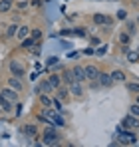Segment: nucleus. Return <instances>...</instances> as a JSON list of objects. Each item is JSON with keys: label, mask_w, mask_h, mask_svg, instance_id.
I'll list each match as a JSON object with an SVG mask.
<instances>
[{"label": "nucleus", "mask_w": 139, "mask_h": 147, "mask_svg": "<svg viewBox=\"0 0 139 147\" xmlns=\"http://www.w3.org/2000/svg\"><path fill=\"white\" fill-rule=\"evenodd\" d=\"M56 94H58L56 98H58V99H62V101H66V99H68V96H70L68 88H62V86H60V88L56 90Z\"/></svg>", "instance_id": "obj_20"}, {"label": "nucleus", "mask_w": 139, "mask_h": 147, "mask_svg": "<svg viewBox=\"0 0 139 147\" xmlns=\"http://www.w3.org/2000/svg\"><path fill=\"white\" fill-rule=\"evenodd\" d=\"M72 74H74V80H76V82H80V84L86 82V72H84L82 66H74V68H72Z\"/></svg>", "instance_id": "obj_10"}, {"label": "nucleus", "mask_w": 139, "mask_h": 147, "mask_svg": "<svg viewBox=\"0 0 139 147\" xmlns=\"http://www.w3.org/2000/svg\"><path fill=\"white\" fill-rule=\"evenodd\" d=\"M117 20H127V12H125V10H117Z\"/></svg>", "instance_id": "obj_32"}, {"label": "nucleus", "mask_w": 139, "mask_h": 147, "mask_svg": "<svg viewBox=\"0 0 139 147\" xmlns=\"http://www.w3.org/2000/svg\"><path fill=\"white\" fill-rule=\"evenodd\" d=\"M84 54H88V56H92V54H93V46H90V48H86V52H84Z\"/></svg>", "instance_id": "obj_36"}, {"label": "nucleus", "mask_w": 139, "mask_h": 147, "mask_svg": "<svg viewBox=\"0 0 139 147\" xmlns=\"http://www.w3.org/2000/svg\"><path fill=\"white\" fill-rule=\"evenodd\" d=\"M38 92H40V94H52V92H56V90L52 88V84H50L48 80H42V82L38 84Z\"/></svg>", "instance_id": "obj_12"}, {"label": "nucleus", "mask_w": 139, "mask_h": 147, "mask_svg": "<svg viewBox=\"0 0 139 147\" xmlns=\"http://www.w3.org/2000/svg\"><path fill=\"white\" fill-rule=\"evenodd\" d=\"M95 54H97V56H103V54H105V48H97Z\"/></svg>", "instance_id": "obj_37"}, {"label": "nucleus", "mask_w": 139, "mask_h": 147, "mask_svg": "<svg viewBox=\"0 0 139 147\" xmlns=\"http://www.w3.org/2000/svg\"><path fill=\"white\" fill-rule=\"evenodd\" d=\"M84 72H86V80H88V82H95L97 76H99V68L93 66V64H90V66L84 68Z\"/></svg>", "instance_id": "obj_6"}, {"label": "nucleus", "mask_w": 139, "mask_h": 147, "mask_svg": "<svg viewBox=\"0 0 139 147\" xmlns=\"http://www.w3.org/2000/svg\"><path fill=\"white\" fill-rule=\"evenodd\" d=\"M62 82H66V84H72L74 82V74H72V70H62Z\"/></svg>", "instance_id": "obj_21"}, {"label": "nucleus", "mask_w": 139, "mask_h": 147, "mask_svg": "<svg viewBox=\"0 0 139 147\" xmlns=\"http://www.w3.org/2000/svg\"><path fill=\"white\" fill-rule=\"evenodd\" d=\"M93 24L101 26V24H111V18L105 14H93Z\"/></svg>", "instance_id": "obj_13"}, {"label": "nucleus", "mask_w": 139, "mask_h": 147, "mask_svg": "<svg viewBox=\"0 0 139 147\" xmlns=\"http://www.w3.org/2000/svg\"><path fill=\"white\" fill-rule=\"evenodd\" d=\"M30 36H32L34 40H40V38H42V30H40V28H30Z\"/></svg>", "instance_id": "obj_27"}, {"label": "nucleus", "mask_w": 139, "mask_h": 147, "mask_svg": "<svg viewBox=\"0 0 139 147\" xmlns=\"http://www.w3.org/2000/svg\"><path fill=\"white\" fill-rule=\"evenodd\" d=\"M137 24H139V16H137Z\"/></svg>", "instance_id": "obj_39"}, {"label": "nucleus", "mask_w": 139, "mask_h": 147, "mask_svg": "<svg viewBox=\"0 0 139 147\" xmlns=\"http://www.w3.org/2000/svg\"><path fill=\"white\" fill-rule=\"evenodd\" d=\"M125 88H127V92H131V94H139V84L137 82H127Z\"/></svg>", "instance_id": "obj_24"}, {"label": "nucleus", "mask_w": 139, "mask_h": 147, "mask_svg": "<svg viewBox=\"0 0 139 147\" xmlns=\"http://www.w3.org/2000/svg\"><path fill=\"white\" fill-rule=\"evenodd\" d=\"M22 131H24V135H26V137H38V127H36L34 123H28V125H24Z\"/></svg>", "instance_id": "obj_11"}, {"label": "nucleus", "mask_w": 139, "mask_h": 147, "mask_svg": "<svg viewBox=\"0 0 139 147\" xmlns=\"http://www.w3.org/2000/svg\"><path fill=\"white\" fill-rule=\"evenodd\" d=\"M12 6H14V0H0V14L10 12V10H12Z\"/></svg>", "instance_id": "obj_15"}, {"label": "nucleus", "mask_w": 139, "mask_h": 147, "mask_svg": "<svg viewBox=\"0 0 139 147\" xmlns=\"http://www.w3.org/2000/svg\"><path fill=\"white\" fill-rule=\"evenodd\" d=\"M0 96H2L4 99H8L10 103H16V101H18V92L12 90V88H4V90H0Z\"/></svg>", "instance_id": "obj_5"}, {"label": "nucleus", "mask_w": 139, "mask_h": 147, "mask_svg": "<svg viewBox=\"0 0 139 147\" xmlns=\"http://www.w3.org/2000/svg\"><path fill=\"white\" fill-rule=\"evenodd\" d=\"M135 2H139V0H135Z\"/></svg>", "instance_id": "obj_40"}, {"label": "nucleus", "mask_w": 139, "mask_h": 147, "mask_svg": "<svg viewBox=\"0 0 139 147\" xmlns=\"http://www.w3.org/2000/svg\"><path fill=\"white\" fill-rule=\"evenodd\" d=\"M135 103H139V94H137V99H135Z\"/></svg>", "instance_id": "obj_38"}, {"label": "nucleus", "mask_w": 139, "mask_h": 147, "mask_svg": "<svg viewBox=\"0 0 139 147\" xmlns=\"http://www.w3.org/2000/svg\"><path fill=\"white\" fill-rule=\"evenodd\" d=\"M12 105H14V103H10L8 99H4L0 96V109H2L4 113H10V111H12Z\"/></svg>", "instance_id": "obj_18"}, {"label": "nucleus", "mask_w": 139, "mask_h": 147, "mask_svg": "<svg viewBox=\"0 0 139 147\" xmlns=\"http://www.w3.org/2000/svg\"><path fill=\"white\" fill-rule=\"evenodd\" d=\"M16 36H18L20 40H22V38H26V36H30V28H28V26H18Z\"/></svg>", "instance_id": "obj_23"}, {"label": "nucleus", "mask_w": 139, "mask_h": 147, "mask_svg": "<svg viewBox=\"0 0 139 147\" xmlns=\"http://www.w3.org/2000/svg\"><path fill=\"white\" fill-rule=\"evenodd\" d=\"M125 60H127L129 64H139V52L127 50V52H125Z\"/></svg>", "instance_id": "obj_16"}, {"label": "nucleus", "mask_w": 139, "mask_h": 147, "mask_svg": "<svg viewBox=\"0 0 139 147\" xmlns=\"http://www.w3.org/2000/svg\"><path fill=\"white\" fill-rule=\"evenodd\" d=\"M129 113L135 115V117H139V103H133V105L129 107Z\"/></svg>", "instance_id": "obj_31"}, {"label": "nucleus", "mask_w": 139, "mask_h": 147, "mask_svg": "<svg viewBox=\"0 0 139 147\" xmlns=\"http://www.w3.org/2000/svg\"><path fill=\"white\" fill-rule=\"evenodd\" d=\"M54 127H66V121L60 113H56V117H54Z\"/></svg>", "instance_id": "obj_26"}, {"label": "nucleus", "mask_w": 139, "mask_h": 147, "mask_svg": "<svg viewBox=\"0 0 139 147\" xmlns=\"http://www.w3.org/2000/svg\"><path fill=\"white\" fill-rule=\"evenodd\" d=\"M111 78H113V82H125V80H127V76H125V72H123V70H115V72L111 74Z\"/></svg>", "instance_id": "obj_19"}, {"label": "nucleus", "mask_w": 139, "mask_h": 147, "mask_svg": "<svg viewBox=\"0 0 139 147\" xmlns=\"http://www.w3.org/2000/svg\"><path fill=\"white\" fill-rule=\"evenodd\" d=\"M117 139H119L117 143H121V145H135L137 143V135L131 129H121L119 127V137Z\"/></svg>", "instance_id": "obj_2"}, {"label": "nucleus", "mask_w": 139, "mask_h": 147, "mask_svg": "<svg viewBox=\"0 0 139 147\" xmlns=\"http://www.w3.org/2000/svg\"><path fill=\"white\" fill-rule=\"evenodd\" d=\"M8 70H10V74L12 76H16V78H20L22 80L24 76H26V70H24L22 66L16 62V60H10V64H8Z\"/></svg>", "instance_id": "obj_4"}, {"label": "nucleus", "mask_w": 139, "mask_h": 147, "mask_svg": "<svg viewBox=\"0 0 139 147\" xmlns=\"http://www.w3.org/2000/svg\"><path fill=\"white\" fill-rule=\"evenodd\" d=\"M56 64H58V58H56V56L48 58V66H56Z\"/></svg>", "instance_id": "obj_35"}, {"label": "nucleus", "mask_w": 139, "mask_h": 147, "mask_svg": "<svg viewBox=\"0 0 139 147\" xmlns=\"http://www.w3.org/2000/svg\"><path fill=\"white\" fill-rule=\"evenodd\" d=\"M36 44V40L32 38V36H26V38H22V42H20V48H24V50H30L32 46Z\"/></svg>", "instance_id": "obj_17"}, {"label": "nucleus", "mask_w": 139, "mask_h": 147, "mask_svg": "<svg viewBox=\"0 0 139 147\" xmlns=\"http://www.w3.org/2000/svg\"><path fill=\"white\" fill-rule=\"evenodd\" d=\"M68 92L72 94V96H76V98H82L84 96V88H82V84L80 82H72V84H68Z\"/></svg>", "instance_id": "obj_8"}, {"label": "nucleus", "mask_w": 139, "mask_h": 147, "mask_svg": "<svg viewBox=\"0 0 139 147\" xmlns=\"http://www.w3.org/2000/svg\"><path fill=\"white\" fill-rule=\"evenodd\" d=\"M52 107H54L56 111H62V99L54 98V99H52Z\"/></svg>", "instance_id": "obj_30"}, {"label": "nucleus", "mask_w": 139, "mask_h": 147, "mask_svg": "<svg viewBox=\"0 0 139 147\" xmlns=\"http://www.w3.org/2000/svg\"><path fill=\"white\" fill-rule=\"evenodd\" d=\"M90 44H92L93 48H95V46H99V38H95V36H92V38H90Z\"/></svg>", "instance_id": "obj_34"}, {"label": "nucleus", "mask_w": 139, "mask_h": 147, "mask_svg": "<svg viewBox=\"0 0 139 147\" xmlns=\"http://www.w3.org/2000/svg\"><path fill=\"white\" fill-rule=\"evenodd\" d=\"M129 40H131V36L127 32H121L119 34V44H129Z\"/></svg>", "instance_id": "obj_28"}, {"label": "nucleus", "mask_w": 139, "mask_h": 147, "mask_svg": "<svg viewBox=\"0 0 139 147\" xmlns=\"http://www.w3.org/2000/svg\"><path fill=\"white\" fill-rule=\"evenodd\" d=\"M40 103H42V107H52V98L48 94H40Z\"/></svg>", "instance_id": "obj_22"}, {"label": "nucleus", "mask_w": 139, "mask_h": 147, "mask_svg": "<svg viewBox=\"0 0 139 147\" xmlns=\"http://www.w3.org/2000/svg\"><path fill=\"white\" fill-rule=\"evenodd\" d=\"M135 22H131V20H129V22H127V34H129V36H133V34H135V32H137V28H135Z\"/></svg>", "instance_id": "obj_29"}, {"label": "nucleus", "mask_w": 139, "mask_h": 147, "mask_svg": "<svg viewBox=\"0 0 139 147\" xmlns=\"http://www.w3.org/2000/svg\"><path fill=\"white\" fill-rule=\"evenodd\" d=\"M16 32H18V26H16V24L6 26V38H12V36H16Z\"/></svg>", "instance_id": "obj_25"}, {"label": "nucleus", "mask_w": 139, "mask_h": 147, "mask_svg": "<svg viewBox=\"0 0 139 147\" xmlns=\"http://www.w3.org/2000/svg\"><path fill=\"white\" fill-rule=\"evenodd\" d=\"M16 8H18V10H24V8H28V2H26V0L18 2V4H16Z\"/></svg>", "instance_id": "obj_33"}, {"label": "nucleus", "mask_w": 139, "mask_h": 147, "mask_svg": "<svg viewBox=\"0 0 139 147\" xmlns=\"http://www.w3.org/2000/svg\"><path fill=\"white\" fill-rule=\"evenodd\" d=\"M97 84L101 86V88H111L115 82H113V78H111V74H103L99 72V76H97Z\"/></svg>", "instance_id": "obj_7"}, {"label": "nucleus", "mask_w": 139, "mask_h": 147, "mask_svg": "<svg viewBox=\"0 0 139 147\" xmlns=\"http://www.w3.org/2000/svg\"><path fill=\"white\" fill-rule=\"evenodd\" d=\"M8 88H12V90H16V92H22L24 90V84L20 78H16V76H10L8 78Z\"/></svg>", "instance_id": "obj_9"}, {"label": "nucleus", "mask_w": 139, "mask_h": 147, "mask_svg": "<svg viewBox=\"0 0 139 147\" xmlns=\"http://www.w3.org/2000/svg\"><path fill=\"white\" fill-rule=\"evenodd\" d=\"M48 82L52 84V88H54V90H58V88L62 86V78H60L58 74H50V76H48Z\"/></svg>", "instance_id": "obj_14"}, {"label": "nucleus", "mask_w": 139, "mask_h": 147, "mask_svg": "<svg viewBox=\"0 0 139 147\" xmlns=\"http://www.w3.org/2000/svg\"><path fill=\"white\" fill-rule=\"evenodd\" d=\"M42 143L44 145H60V135H58V131H56V127L54 125H48L46 129L42 131Z\"/></svg>", "instance_id": "obj_1"}, {"label": "nucleus", "mask_w": 139, "mask_h": 147, "mask_svg": "<svg viewBox=\"0 0 139 147\" xmlns=\"http://www.w3.org/2000/svg\"><path fill=\"white\" fill-rule=\"evenodd\" d=\"M119 127H121V129H139V117L127 113V115L121 119V125H119Z\"/></svg>", "instance_id": "obj_3"}]
</instances>
